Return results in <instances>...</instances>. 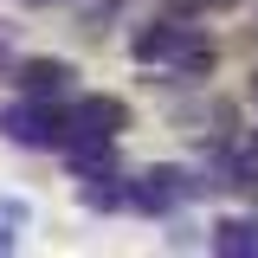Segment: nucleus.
Wrapping results in <instances>:
<instances>
[{"instance_id":"f257e3e1","label":"nucleus","mask_w":258,"mask_h":258,"mask_svg":"<svg viewBox=\"0 0 258 258\" xmlns=\"http://www.w3.org/2000/svg\"><path fill=\"white\" fill-rule=\"evenodd\" d=\"M0 129H7V142H20V149H58L64 142V123L45 103H13V110H0Z\"/></svg>"},{"instance_id":"f03ea898","label":"nucleus","mask_w":258,"mask_h":258,"mask_svg":"<svg viewBox=\"0 0 258 258\" xmlns=\"http://www.w3.org/2000/svg\"><path fill=\"white\" fill-rule=\"evenodd\" d=\"M116 129H129L123 97H84V103L71 110V136H78V142H84V136H116Z\"/></svg>"},{"instance_id":"7ed1b4c3","label":"nucleus","mask_w":258,"mask_h":258,"mask_svg":"<svg viewBox=\"0 0 258 258\" xmlns=\"http://www.w3.org/2000/svg\"><path fill=\"white\" fill-rule=\"evenodd\" d=\"M181 194H187V181H181L174 168H149L142 181H129V207H142V213H168Z\"/></svg>"},{"instance_id":"20e7f679","label":"nucleus","mask_w":258,"mask_h":258,"mask_svg":"<svg viewBox=\"0 0 258 258\" xmlns=\"http://www.w3.org/2000/svg\"><path fill=\"white\" fill-rule=\"evenodd\" d=\"M187 45H200V32L181 26V20H161V26H149L142 39H136V58H168V52L187 58Z\"/></svg>"},{"instance_id":"39448f33","label":"nucleus","mask_w":258,"mask_h":258,"mask_svg":"<svg viewBox=\"0 0 258 258\" xmlns=\"http://www.w3.org/2000/svg\"><path fill=\"white\" fill-rule=\"evenodd\" d=\"M64 84H71V64L64 58H26L20 64V91L26 97H58Z\"/></svg>"},{"instance_id":"423d86ee","label":"nucleus","mask_w":258,"mask_h":258,"mask_svg":"<svg viewBox=\"0 0 258 258\" xmlns=\"http://www.w3.org/2000/svg\"><path fill=\"white\" fill-rule=\"evenodd\" d=\"M26 7H52V0H26Z\"/></svg>"}]
</instances>
